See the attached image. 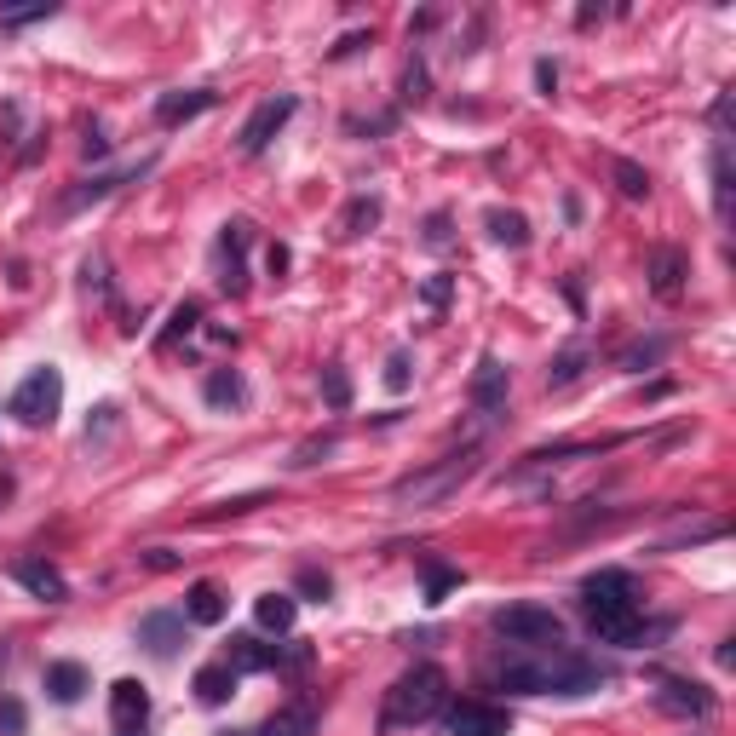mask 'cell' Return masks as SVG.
Masks as SVG:
<instances>
[{
  "mask_svg": "<svg viewBox=\"0 0 736 736\" xmlns=\"http://www.w3.org/2000/svg\"><path fill=\"white\" fill-rule=\"evenodd\" d=\"M12 581L29 587L41 604H64V598H69L64 570H58V564H46V558H18V564H12Z\"/></svg>",
  "mask_w": 736,
  "mask_h": 736,
  "instance_id": "obj_14",
  "label": "cell"
},
{
  "mask_svg": "<svg viewBox=\"0 0 736 736\" xmlns=\"http://www.w3.org/2000/svg\"><path fill=\"white\" fill-rule=\"evenodd\" d=\"M81 150H87V161H104V156H110V138H104V127H87V144H81Z\"/></svg>",
  "mask_w": 736,
  "mask_h": 736,
  "instance_id": "obj_46",
  "label": "cell"
},
{
  "mask_svg": "<svg viewBox=\"0 0 736 736\" xmlns=\"http://www.w3.org/2000/svg\"><path fill=\"white\" fill-rule=\"evenodd\" d=\"M184 621H190V627H219V621H225V593H219L213 581H196V587L184 593Z\"/></svg>",
  "mask_w": 736,
  "mask_h": 736,
  "instance_id": "obj_21",
  "label": "cell"
},
{
  "mask_svg": "<svg viewBox=\"0 0 736 736\" xmlns=\"http://www.w3.org/2000/svg\"><path fill=\"white\" fill-rule=\"evenodd\" d=\"M6 409L18 414V426H29V432H41V426H52L58 420V409H64V374L52 363L29 368L18 380V391H12V403Z\"/></svg>",
  "mask_w": 736,
  "mask_h": 736,
  "instance_id": "obj_5",
  "label": "cell"
},
{
  "mask_svg": "<svg viewBox=\"0 0 736 736\" xmlns=\"http://www.w3.org/2000/svg\"><path fill=\"white\" fill-rule=\"evenodd\" d=\"M219 104V92L213 87H190V92H161L156 98V121L161 127H179V121H196Z\"/></svg>",
  "mask_w": 736,
  "mask_h": 736,
  "instance_id": "obj_17",
  "label": "cell"
},
{
  "mask_svg": "<svg viewBox=\"0 0 736 736\" xmlns=\"http://www.w3.org/2000/svg\"><path fill=\"white\" fill-rule=\"evenodd\" d=\"M667 334H656V340H639V345H627V351H621V368H627V374H639V368H656L667 357Z\"/></svg>",
  "mask_w": 736,
  "mask_h": 736,
  "instance_id": "obj_32",
  "label": "cell"
},
{
  "mask_svg": "<svg viewBox=\"0 0 736 736\" xmlns=\"http://www.w3.org/2000/svg\"><path fill=\"white\" fill-rule=\"evenodd\" d=\"M248 248H253V225L248 219H225L219 248H213V259H219V288H225V294H248Z\"/></svg>",
  "mask_w": 736,
  "mask_h": 736,
  "instance_id": "obj_9",
  "label": "cell"
},
{
  "mask_svg": "<svg viewBox=\"0 0 736 736\" xmlns=\"http://www.w3.org/2000/svg\"><path fill=\"white\" fill-rule=\"evenodd\" d=\"M409 380H414V357L409 351H391L386 357V391H409Z\"/></svg>",
  "mask_w": 736,
  "mask_h": 736,
  "instance_id": "obj_38",
  "label": "cell"
},
{
  "mask_svg": "<svg viewBox=\"0 0 736 736\" xmlns=\"http://www.w3.org/2000/svg\"><path fill=\"white\" fill-rule=\"evenodd\" d=\"M6 662H12V644H0V673H6Z\"/></svg>",
  "mask_w": 736,
  "mask_h": 736,
  "instance_id": "obj_49",
  "label": "cell"
},
{
  "mask_svg": "<svg viewBox=\"0 0 736 736\" xmlns=\"http://www.w3.org/2000/svg\"><path fill=\"white\" fill-rule=\"evenodd\" d=\"M253 616H259V627H265V633H288V627H294V616H299V604H294V593H265L259 604H253Z\"/></svg>",
  "mask_w": 736,
  "mask_h": 736,
  "instance_id": "obj_26",
  "label": "cell"
},
{
  "mask_svg": "<svg viewBox=\"0 0 736 736\" xmlns=\"http://www.w3.org/2000/svg\"><path fill=\"white\" fill-rule=\"evenodd\" d=\"M184 627H190V621H184V610H150V616L138 621L133 639L144 644L156 662H173V656H179V644H184Z\"/></svg>",
  "mask_w": 736,
  "mask_h": 736,
  "instance_id": "obj_13",
  "label": "cell"
},
{
  "mask_svg": "<svg viewBox=\"0 0 736 736\" xmlns=\"http://www.w3.org/2000/svg\"><path fill=\"white\" fill-rule=\"evenodd\" d=\"M202 397L213 403V409H242V403H248V380H242L236 368H213V374H207V386H202Z\"/></svg>",
  "mask_w": 736,
  "mask_h": 736,
  "instance_id": "obj_23",
  "label": "cell"
},
{
  "mask_svg": "<svg viewBox=\"0 0 736 736\" xmlns=\"http://www.w3.org/2000/svg\"><path fill=\"white\" fill-rule=\"evenodd\" d=\"M6 495H12V478H0V501H6Z\"/></svg>",
  "mask_w": 736,
  "mask_h": 736,
  "instance_id": "obj_50",
  "label": "cell"
},
{
  "mask_svg": "<svg viewBox=\"0 0 736 736\" xmlns=\"http://www.w3.org/2000/svg\"><path fill=\"white\" fill-rule=\"evenodd\" d=\"M426 87H432L426 64H420V58H409V64H403V104H426Z\"/></svg>",
  "mask_w": 736,
  "mask_h": 736,
  "instance_id": "obj_36",
  "label": "cell"
},
{
  "mask_svg": "<svg viewBox=\"0 0 736 736\" xmlns=\"http://www.w3.org/2000/svg\"><path fill=\"white\" fill-rule=\"evenodd\" d=\"M138 558H144V570H173V564H179L173 547H150V552H138Z\"/></svg>",
  "mask_w": 736,
  "mask_h": 736,
  "instance_id": "obj_45",
  "label": "cell"
},
{
  "mask_svg": "<svg viewBox=\"0 0 736 736\" xmlns=\"http://www.w3.org/2000/svg\"><path fill=\"white\" fill-rule=\"evenodd\" d=\"M110 725H115V736H144V725H150V690L138 679H115L110 685Z\"/></svg>",
  "mask_w": 736,
  "mask_h": 736,
  "instance_id": "obj_12",
  "label": "cell"
},
{
  "mask_svg": "<svg viewBox=\"0 0 736 736\" xmlns=\"http://www.w3.org/2000/svg\"><path fill=\"white\" fill-rule=\"evenodd\" d=\"M506 363L501 357H478V368H472V409L478 414H501L506 409Z\"/></svg>",
  "mask_w": 736,
  "mask_h": 736,
  "instance_id": "obj_16",
  "label": "cell"
},
{
  "mask_svg": "<svg viewBox=\"0 0 736 736\" xmlns=\"http://www.w3.org/2000/svg\"><path fill=\"white\" fill-rule=\"evenodd\" d=\"M87 667L81 662H46V696L58 702V708H75L81 696H87Z\"/></svg>",
  "mask_w": 736,
  "mask_h": 736,
  "instance_id": "obj_19",
  "label": "cell"
},
{
  "mask_svg": "<svg viewBox=\"0 0 736 736\" xmlns=\"http://www.w3.org/2000/svg\"><path fill=\"white\" fill-rule=\"evenodd\" d=\"M437 719H443V731H449V736H506V731H512V713L495 708V702H478V696L449 702Z\"/></svg>",
  "mask_w": 736,
  "mask_h": 736,
  "instance_id": "obj_8",
  "label": "cell"
},
{
  "mask_svg": "<svg viewBox=\"0 0 736 736\" xmlns=\"http://www.w3.org/2000/svg\"><path fill=\"white\" fill-rule=\"evenodd\" d=\"M248 736H317V708H311V702H288V708H276L271 719Z\"/></svg>",
  "mask_w": 736,
  "mask_h": 736,
  "instance_id": "obj_20",
  "label": "cell"
},
{
  "mask_svg": "<svg viewBox=\"0 0 736 736\" xmlns=\"http://www.w3.org/2000/svg\"><path fill=\"white\" fill-rule=\"evenodd\" d=\"M489 627H495L506 644H564V621H558V610H547V604H506V610L489 616Z\"/></svg>",
  "mask_w": 736,
  "mask_h": 736,
  "instance_id": "obj_6",
  "label": "cell"
},
{
  "mask_svg": "<svg viewBox=\"0 0 736 736\" xmlns=\"http://www.w3.org/2000/svg\"><path fill=\"white\" fill-rule=\"evenodd\" d=\"M230 690H236V667L230 662H207L202 673H196V702H202V708L230 702Z\"/></svg>",
  "mask_w": 736,
  "mask_h": 736,
  "instance_id": "obj_24",
  "label": "cell"
},
{
  "mask_svg": "<svg viewBox=\"0 0 736 736\" xmlns=\"http://www.w3.org/2000/svg\"><path fill=\"white\" fill-rule=\"evenodd\" d=\"M196 322H202V305H196V299H184V305H173V317H167V328L156 334V351H173V345H179L184 334H196Z\"/></svg>",
  "mask_w": 736,
  "mask_h": 736,
  "instance_id": "obj_28",
  "label": "cell"
},
{
  "mask_svg": "<svg viewBox=\"0 0 736 736\" xmlns=\"http://www.w3.org/2000/svg\"><path fill=\"white\" fill-rule=\"evenodd\" d=\"M610 179H616V190L627 196V202H644V196H650V173H644L639 161L616 156V161H610Z\"/></svg>",
  "mask_w": 736,
  "mask_h": 736,
  "instance_id": "obj_30",
  "label": "cell"
},
{
  "mask_svg": "<svg viewBox=\"0 0 736 736\" xmlns=\"http://www.w3.org/2000/svg\"><path fill=\"white\" fill-rule=\"evenodd\" d=\"M483 225H489V236H495L501 248H512V253L529 248V219L518 213V207H489V219H483Z\"/></svg>",
  "mask_w": 736,
  "mask_h": 736,
  "instance_id": "obj_22",
  "label": "cell"
},
{
  "mask_svg": "<svg viewBox=\"0 0 736 736\" xmlns=\"http://www.w3.org/2000/svg\"><path fill=\"white\" fill-rule=\"evenodd\" d=\"M656 708L673 713V719H708V713H713V696L702 685H690V679H662V690H656Z\"/></svg>",
  "mask_w": 736,
  "mask_h": 736,
  "instance_id": "obj_15",
  "label": "cell"
},
{
  "mask_svg": "<svg viewBox=\"0 0 736 736\" xmlns=\"http://www.w3.org/2000/svg\"><path fill=\"white\" fill-rule=\"evenodd\" d=\"M478 472V449H460V455H443L437 466H426V472H409V478L391 483V501L409 506V512H426V506H443L449 495H455L460 483Z\"/></svg>",
  "mask_w": 736,
  "mask_h": 736,
  "instance_id": "obj_4",
  "label": "cell"
},
{
  "mask_svg": "<svg viewBox=\"0 0 736 736\" xmlns=\"http://www.w3.org/2000/svg\"><path fill=\"white\" fill-rule=\"evenodd\" d=\"M150 167H156V156H138L133 167H110V173H92V179H81L75 190H64V196H58V213L69 219V213H81L87 202H104V196H115V190H121L127 179H144Z\"/></svg>",
  "mask_w": 736,
  "mask_h": 736,
  "instance_id": "obj_11",
  "label": "cell"
},
{
  "mask_svg": "<svg viewBox=\"0 0 736 736\" xmlns=\"http://www.w3.org/2000/svg\"><path fill=\"white\" fill-rule=\"evenodd\" d=\"M713 213L731 219V156H725V144H713Z\"/></svg>",
  "mask_w": 736,
  "mask_h": 736,
  "instance_id": "obj_33",
  "label": "cell"
},
{
  "mask_svg": "<svg viewBox=\"0 0 736 736\" xmlns=\"http://www.w3.org/2000/svg\"><path fill=\"white\" fill-rule=\"evenodd\" d=\"M489 685L512 696H593L610 673L570 644H501L489 656Z\"/></svg>",
  "mask_w": 736,
  "mask_h": 736,
  "instance_id": "obj_1",
  "label": "cell"
},
{
  "mask_svg": "<svg viewBox=\"0 0 736 736\" xmlns=\"http://www.w3.org/2000/svg\"><path fill=\"white\" fill-rule=\"evenodd\" d=\"M449 294H455V276H449V271H437V276H426V282H420L426 311H443V305H449Z\"/></svg>",
  "mask_w": 736,
  "mask_h": 736,
  "instance_id": "obj_37",
  "label": "cell"
},
{
  "mask_svg": "<svg viewBox=\"0 0 736 736\" xmlns=\"http://www.w3.org/2000/svg\"><path fill=\"white\" fill-rule=\"evenodd\" d=\"M294 110H299L294 92H276V98H265V104L242 121V156H265V150H271V138L294 121Z\"/></svg>",
  "mask_w": 736,
  "mask_h": 736,
  "instance_id": "obj_10",
  "label": "cell"
},
{
  "mask_svg": "<svg viewBox=\"0 0 736 736\" xmlns=\"http://www.w3.org/2000/svg\"><path fill=\"white\" fill-rule=\"evenodd\" d=\"M81 276H87L81 288H87L92 299H110V271H104V253H92L87 265H81Z\"/></svg>",
  "mask_w": 736,
  "mask_h": 736,
  "instance_id": "obj_39",
  "label": "cell"
},
{
  "mask_svg": "<svg viewBox=\"0 0 736 736\" xmlns=\"http://www.w3.org/2000/svg\"><path fill=\"white\" fill-rule=\"evenodd\" d=\"M282 271H288V248L276 242V248H271V276H282Z\"/></svg>",
  "mask_w": 736,
  "mask_h": 736,
  "instance_id": "obj_48",
  "label": "cell"
},
{
  "mask_svg": "<svg viewBox=\"0 0 736 736\" xmlns=\"http://www.w3.org/2000/svg\"><path fill=\"white\" fill-rule=\"evenodd\" d=\"M685 271H690V265H685V253H679V248H656V253H650V294H656V299H679V294H685Z\"/></svg>",
  "mask_w": 736,
  "mask_h": 736,
  "instance_id": "obj_18",
  "label": "cell"
},
{
  "mask_svg": "<svg viewBox=\"0 0 736 736\" xmlns=\"http://www.w3.org/2000/svg\"><path fill=\"white\" fill-rule=\"evenodd\" d=\"M708 121H713V133H719V144H725V133H731V92H719V98H713Z\"/></svg>",
  "mask_w": 736,
  "mask_h": 736,
  "instance_id": "obj_41",
  "label": "cell"
},
{
  "mask_svg": "<svg viewBox=\"0 0 736 736\" xmlns=\"http://www.w3.org/2000/svg\"><path fill=\"white\" fill-rule=\"evenodd\" d=\"M380 213H386V207H380V196H351V207L340 213V236H345V242L368 236V230L380 225Z\"/></svg>",
  "mask_w": 736,
  "mask_h": 736,
  "instance_id": "obj_25",
  "label": "cell"
},
{
  "mask_svg": "<svg viewBox=\"0 0 736 736\" xmlns=\"http://www.w3.org/2000/svg\"><path fill=\"white\" fill-rule=\"evenodd\" d=\"M581 616L593 627V639L604 644H650L662 639L673 621H644V598H639V581L627 570H593L581 581Z\"/></svg>",
  "mask_w": 736,
  "mask_h": 736,
  "instance_id": "obj_2",
  "label": "cell"
},
{
  "mask_svg": "<svg viewBox=\"0 0 736 736\" xmlns=\"http://www.w3.org/2000/svg\"><path fill=\"white\" fill-rule=\"evenodd\" d=\"M420 575H426V604H443V593L466 581V575H460L455 564H443V558H432V552L420 558Z\"/></svg>",
  "mask_w": 736,
  "mask_h": 736,
  "instance_id": "obj_29",
  "label": "cell"
},
{
  "mask_svg": "<svg viewBox=\"0 0 736 736\" xmlns=\"http://www.w3.org/2000/svg\"><path fill=\"white\" fill-rule=\"evenodd\" d=\"M535 87H541V98H552V92H558V64H552V58H541V64H535Z\"/></svg>",
  "mask_w": 736,
  "mask_h": 736,
  "instance_id": "obj_44",
  "label": "cell"
},
{
  "mask_svg": "<svg viewBox=\"0 0 736 736\" xmlns=\"http://www.w3.org/2000/svg\"><path fill=\"white\" fill-rule=\"evenodd\" d=\"M23 725H29L23 702L18 696H0V736H23Z\"/></svg>",
  "mask_w": 736,
  "mask_h": 736,
  "instance_id": "obj_40",
  "label": "cell"
},
{
  "mask_svg": "<svg viewBox=\"0 0 736 736\" xmlns=\"http://www.w3.org/2000/svg\"><path fill=\"white\" fill-rule=\"evenodd\" d=\"M334 443H340V432L305 437V443H299V449H294V460H288V466H294V472H305V466H317V455H334Z\"/></svg>",
  "mask_w": 736,
  "mask_h": 736,
  "instance_id": "obj_35",
  "label": "cell"
},
{
  "mask_svg": "<svg viewBox=\"0 0 736 736\" xmlns=\"http://www.w3.org/2000/svg\"><path fill=\"white\" fill-rule=\"evenodd\" d=\"M426 248H449V213H432V219H426Z\"/></svg>",
  "mask_w": 736,
  "mask_h": 736,
  "instance_id": "obj_43",
  "label": "cell"
},
{
  "mask_svg": "<svg viewBox=\"0 0 736 736\" xmlns=\"http://www.w3.org/2000/svg\"><path fill=\"white\" fill-rule=\"evenodd\" d=\"M587 363H593V357H587V345H570V351H558V357H552V368H547V386H552V391L575 386V380L587 374Z\"/></svg>",
  "mask_w": 736,
  "mask_h": 736,
  "instance_id": "obj_27",
  "label": "cell"
},
{
  "mask_svg": "<svg viewBox=\"0 0 736 736\" xmlns=\"http://www.w3.org/2000/svg\"><path fill=\"white\" fill-rule=\"evenodd\" d=\"M443 708H449V673L437 662H414L409 673L386 690V702H380V736L414 731V725L437 719Z\"/></svg>",
  "mask_w": 736,
  "mask_h": 736,
  "instance_id": "obj_3",
  "label": "cell"
},
{
  "mask_svg": "<svg viewBox=\"0 0 736 736\" xmlns=\"http://www.w3.org/2000/svg\"><path fill=\"white\" fill-rule=\"evenodd\" d=\"M322 403H328L334 414L351 409V374H345L340 363H322Z\"/></svg>",
  "mask_w": 736,
  "mask_h": 736,
  "instance_id": "obj_31",
  "label": "cell"
},
{
  "mask_svg": "<svg viewBox=\"0 0 736 736\" xmlns=\"http://www.w3.org/2000/svg\"><path fill=\"white\" fill-rule=\"evenodd\" d=\"M357 46H368V35H363V29H357V35H345V41L334 46V52H328V58H351V52H357Z\"/></svg>",
  "mask_w": 736,
  "mask_h": 736,
  "instance_id": "obj_47",
  "label": "cell"
},
{
  "mask_svg": "<svg viewBox=\"0 0 736 736\" xmlns=\"http://www.w3.org/2000/svg\"><path fill=\"white\" fill-rule=\"evenodd\" d=\"M225 662L236 667V673H271V667H288V673H299V667H311V650L305 644H265V639H230V650H225Z\"/></svg>",
  "mask_w": 736,
  "mask_h": 736,
  "instance_id": "obj_7",
  "label": "cell"
},
{
  "mask_svg": "<svg viewBox=\"0 0 736 736\" xmlns=\"http://www.w3.org/2000/svg\"><path fill=\"white\" fill-rule=\"evenodd\" d=\"M299 593H311V598H328V593H334V581H328L322 570H299Z\"/></svg>",
  "mask_w": 736,
  "mask_h": 736,
  "instance_id": "obj_42",
  "label": "cell"
},
{
  "mask_svg": "<svg viewBox=\"0 0 736 736\" xmlns=\"http://www.w3.org/2000/svg\"><path fill=\"white\" fill-rule=\"evenodd\" d=\"M58 12V0H35V6H0V29H23V23H46Z\"/></svg>",
  "mask_w": 736,
  "mask_h": 736,
  "instance_id": "obj_34",
  "label": "cell"
}]
</instances>
